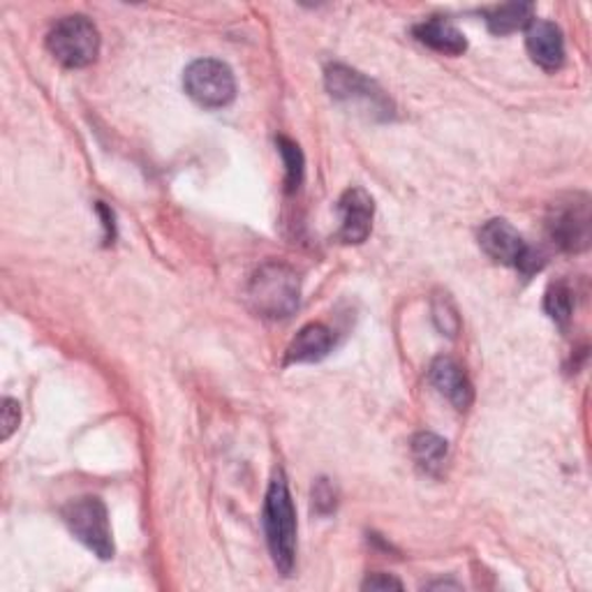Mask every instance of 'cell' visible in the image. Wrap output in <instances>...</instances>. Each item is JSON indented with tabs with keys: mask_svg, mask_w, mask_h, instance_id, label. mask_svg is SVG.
Wrapping results in <instances>:
<instances>
[{
	"mask_svg": "<svg viewBox=\"0 0 592 592\" xmlns=\"http://www.w3.org/2000/svg\"><path fill=\"white\" fill-rule=\"evenodd\" d=\"M532 21H535L532 3H507L486 12L488 29L496 35H511L516 31H524Z\"/></svg>",
	"mask_w": 592,
	"mask_h": 592,
	"instance_id": "5bb4252c",
	"label": "cell"
},
{
	"mask_svg": "<svg viewBox=\"0 0 592 592\" xmlns=\"http://www.w3.org/2000/svg\"><path fill=\"white\" fill-rule=\"evenodd\" d=\"M46 49L61 65L80 70L101 54V33L95 23L82 14L65 17L46 35Z\"/></svg>",
	"mask_w": 592,
	"mask_h": 592,
	"instance_id": "3957f363",
	"label": "cell"
},
{
	"mask_svg": "<svg viewBox=\"0 0 592 592\" xmlns=\"http://www.w3.org/2000/svg\"><path fill=\"white\" fill-rule=\"evenodd\" d=\"M590 225H592L590 200L588 194L581 192H574L570 197H564V200L556 202L547 218L549 236L553 239L558 249L567 253L588 251Z\"/></svg>",
	"mask_w": 592,
	"mask_h": 592,
	"instance_id": "8992f818",
	"label": "cell"
},
{
	"mask_svg": "<svg viewBox=\"0 0 592 592\" xmlns=\"http://www.w3.org/2000/svg\"><path fill=\"white\" fill-rule=\"evenodd\" d=\"M338 213H340L338 239L350 245L363 243L370 230H373V213H376L373 197H370L363 188L345 190L338 202Z\"/></svg>",
	"mask_w": 592,
	"mask_h": 592,
	"instance_id": "9c48e42d",
	"label": "cell"
},
{
	"mask_svg": "<svg viewBox=\"0 0 592 592\" xmlns=\"http://www.w3.org/2000/svg\"><path fill=\"white\" fill-rule=\"evenodd\" d=\"M433 319H435V325L442 334H447V336H456L458 329H461V317H458V310L454 308L452 299L447 294L444 296H437V299L433 302Z\"/></svg>",
	"mask_w": 592,
	"mask_h": 592,
	"instance_id": "ac0fdd59",
	"label": "cell"
},
{
	"mask_svg": "<svg viewBox=\"0 0 592 592\" xmlns=\"http://www.w3.org/2000/svg\"><path fill=\"white\" fill-rule=\"evenodd\" d=\"M63 521L72 537L95 553L97 558H114V537L109 526V514L101 498H80L63 507Z\"/></svg>",
	"mask_w": 592,
	"mask_h": 592,
	"instance_id": "277c9868",
	"label": "cell"
},
{
	"mask_svg": "<svg viewBox=\"0 0 592 592\" xmlns=\"http://www.w3.org/2000/svg\"><path fill=\"white\" fill-rule=\"evenodd\" d=\"M262 524L276 570L283 577H289L296 562V511L283 473L274 477L266 490Z\"/></svg>",
	"mask_w": 592,
	"mask_h": 592,
	"instance_id": "7a4b0ae2",
	"label": "cell"
},
{
	"mask_svg": "<svg viewBox=\"0 0 592 592\" xmlns=\"http://www.w3.org/2000/svg\"><path fill=\"white\" fill-rule=\"evenodd\" d=\"M183 88L200 107L222 109L234 101L236 80L228 63L215 59H200L186 67Z\"/></svg>",
	"mask_w": 592,
	"mask_h": 592,
	"instance_id": "5b68a950",
	"label": "cell"
},
{
	"mask_svg": "<svg viewBox=\"0 0 592 592\" xmlns=\"http://www.w3.org/2000/svg\"><path fill=\"white\" fill-rule=\"evenodd\" d=\"M302 281L296 271L283 262L262 264L245 289V302L257 317L287 319L299 308Z\"/></svg>",
	"mask_w": 592,
	"mask_h": 592,
	"instance_id": "6da1fadb",
	"label": "cell"
},
{
	"mask_svg": "<svg viewBox=\"0 0 592 592\" xmlns=\"http://www.w3.org/2000/svg\"><path fill=\"white\" fill-rule=\"evenodd\" d=\"M278 151L285 160V169H287V190L294 192L304 181V154H302V148L287 137L278 139Z\"/></svg>",
	"mask_w": 592,
	"mask_h": 592,
	"instance_id": "e0dca14e",
	"label": "cell"
},
{
	"mask_svg": "<svg viewBox=\"0 0 592 592\" xmlns=\"http://www.w3.org/2000/svg\"><path fill=\"white\" fill-rule=\"evenodd\" d=\"M545 308L549 313V317L558 325H564L567 319L572 317V308H574V299H572V289L567 287L564 283H556L549 287L547 299H545Z\"/></svg>",
	"mask_w": 592,
	"mask_h": 592,
	"instance_id": "2e32d148",
	"label": "cell"
},
{
	"mask_svg": "<svg viewBox=\"0 0 592 592\" xmlns=\"http://www.w3.org/2000/svg\"><path fill=\"white\" fill-rule=\"evenodd\" d=\"M21 422V405L14 399L3 401V410H0V440H10L12 433L19 429Z\"/></svg>",
	"mask_w": 592,
	"mask_h": 592,
	"instance_id": "ffe728a7",
	"label": "cell"
},
{
	"mask_svg": "<svg viewBox=\"0 0 592 592\" xmlns=\"http://www.w3.org/2000/svg\"><path fill=\"white\" fill-rule=\"evenodd\" d=\"M412 454L419 465L426 467L429 473H435L447 458V442L435 433H419L412 440Z\"/></svg>",
	"mask_w": 592,
	"mask_h": 592,
	"instance_id": "9a60e30c",
	"label": "cell"
},
{
	"mask_svg": "<svg viewBox=\"0 0 592 592\" xmlns=\"http://www.w3.org/2000/svg\"><path fill=\"white\" fill-rule=\"evenodd\" d=\"M334 350V331L325 325H306L289 342L285 363H315Z\"/></svg>",
	"mask_w": 592,
	"mask_h": 592,
	"instance_id": "7c38bea8",
	"label": "cell"
},
{
	"mask_svg": "<svg viewBox=\"0 0 592 592\" xmlns=\"http://www.w3.org/2000/svg\"><path fill=\"white\" fill-rule=\"evenodd\" d=\"M526 46L530 59L541 67V70H558L564 63V38L562 31L556 27L553 21H541L535 19L528 33H526Z\"/></svg>",
	"mask_w": 592,
	"mask_h": 592,
	"instance_id": "8fae6325",
	"label": "cell"
},
{
	"mask_svg": "<svg viewBox=\"0 0 592 592\" xmlns=\"http://www.w3.org/2000/svg\"><path fill=\"white\" fill-rule=\"evenodd\" d=\"M429 588H458V585H454V583H431Z\"/></svg>",
	"mask_w": 592,
	"mask_h": 592,
	"instance_id": "7402d4cb",
	"label": "cell"
},
{
	"mask_svg": "<svg viewBox=\"0 0 592 592\" xmlns=\"http://www.w3.org/2000/svg\"><path fill=\"white\" fill-rule=\"evenodd\" d=\"M327 80V91L331 93L334 101L340 103H363L370 107L376 116H389L391 114V103L382 95V91L363 77L361 72L348 67V65H331L325 74Z\"/></svg>",
	"mask_w": 592,
	"mask_h": 592,
	"instance_id": "ba28073f",
	"label": "cell"
},
{
	"mask_svg": "<svg viewBox=\"0 0 592 592\" xmlns=\"http://www.w3.org/2000/svg\"><path fill=\"white\" fill-rule=\"evenodd\" d=\"M313 509L323 516H327L336 509V490L327 479H319L313 486Z\"/></svg>",
	"mask_w": 592,
	"mask_h": 592,
	"instance_id": "d6986e66",
	"label": "cell"
},
{
	"mask_svg": "<svg viewBox=\"0 0 592 592\" xmlns=\"http://www.w3.org/2000/svg\"><path fill=\"white\" fill-rule=\"evenodd\" d=\"M482 251L498 264L518 268L524 276H532L541 266L537 253L526 243V239L518 234L507 220H488L479 232Z\"/></svg>",
	"mask_w": 592,
	"mask_h": 592,
	"instance_id": "52a82bcc",
	"label": "cell"
},
{
	"mask_svg": "<svg viewBox=\"0 0 592 592\" xmlns=\"http://www.w3.org/2000/svg\"><path fill=\"white\" fill-rule=\"evenodd\" d=\"M429 380L456 410H467L473 405L475 389L458 361L450 357L435 359L429 368Z\"/></svg>",
	"mask_w": 592,
	"mask_h": 592,
	"instance_id": "30bf717a",
	"label": "cell"
},
{
	"mask_svg": "<svg viewBox=\"0 0 592 592\" xmlns=\"http://www.w3.org/2000/svg\"><path fill=\"white\" fill-rule=\"evenodd\" d=\"M414 38L422 44L431 46L433 52L447 54V56H461L467 49L465 35L454 27L452 21L442 19V17H433L429 21L416 23Z\"/></svg>",
	"mask_w": 592,
	"mask_h": 592,
	"instance_id": "4fadbf2b",
	"label": "cell"
},
{
	"mask_svg": "<svg viewBox=\"0 0 592 592\" xmlns=\"http://www.w3.org/2000/svg\"><path fill=\"white\" fill-rule=\"evenodd\" d=\"M363 588L366 590H403V583L399 579L387 577V574H376L363 583Z\"/></svg>",
	"mask_w": 592,
	"mask_h": 592,
	"instance_id": "44dd1931",
	"label": "cell"
}]
</instances>
